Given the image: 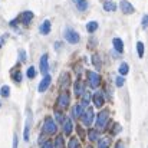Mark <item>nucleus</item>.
I'll return each mask as SVG.
<instances>
[{"mask_svg": "<svg viewBox=\"0 0 148 148\" xmlns=\"http://www.w3.org/2000/svg\"><path fill=\"white\" fill-rule=\"evenodd\" d=\"M55 118H56L58 122H63V121H65V116H63L60 112H55Z\"/></svg>", "mask_w": 148, "mask_h": 148, "instance_id": "7c9ffc66", "label": "nucleus"}, {"mask_svg": "<svg viewBox=\"0 0 148 148\" xmlns=\"http://www.w3.org/2000/svg\"><path fill=\"white\" fill-rule=\"evenodd\" d=\"M112 45H114V49L116 50L118 53H122L124 52V42L119 39V38H115L112 40Z\"/></svg>", "mask_w": 148, "mask_h": 148, "instance_id": "4468645a", "label": "nucleus"}, {"mask_svg": "<svg viewBox=\"0 0 148 148\" xmlns=\"http://www.w3.org/2000/svg\"><path fill=\"white\" fill-rule=\"evenodd\" d=\"M58 105L60 108H66L69 105V94L68 92H60V95L58 98Z\"/></svg>", "mask_w": 148, "mask_h": 148, "instance_id": "1a4fd4ad", "label": "nucleus"}, {"mask_svg": "<svg viewBox=\"0 0 148 148\" xmlns=\"http://www.w3.org/2000/svg\"><path fill=\"white\" fill-rule=\"evenodd\" d=\"M108 145H109V140H108L106 137H103L98 143V148H109Z\"/></svg>", "mask_w": 148, "mask_h": 148, "instance_id": "393cba45", "label": "nucleus"}, {"mask_svg": "<svg viewBox=\"0 0 148 148\" xmlns=\"http://www.w3.org/2000/svg\"><path fill=\"white\" fill-rule=\"evenodd\" d=\"M94 109L92 108H86L85 111H84V114L81 115V119H82V122H84V125L85 127H91L92 125V122H94Z\"/></svg>", "mask_w": 148, "mask_h": 148, "instance_id": "f03ea898", "label": "nucleus"}, {"mask_svg": "<svg viewBox=\"0 0 148 148\" xmlns=\"http://www.w3.org/2000/svg\"><path fill=\"white\" fill-rule=\"evenodd\" d=\"M55 148H65V141L62 135H58L55 140Z\"/></svg>", "mask_w": 148, "mask_h": 148, "instance_id": "4be33fe9", "label": "nucleus"}, {"mask_svg": "<svg viewBox=\"0 0 148 148\" xmlns=\"http://www.w3.org/2000/svg\"><path fill=\"white\" fill-rule=\"evenodd\" d=\"M122 147H124L122 141H118V143H116V148H122Z\"/></svg>", "mask_w": 148, "mask_h": 148, "instance_id": "58836bf2", "label": "nucleus"}, {"mask_svg": "<svg viewBox=\"0 0 148 148\" xmlns=\"http://www.w3.org/2000/svg\"><path fill=\"white\" fill-rule=\"evenodd\" d=\"M97 29H98V22H88V25H86V30H88L89 33L97 32Z\"/></svg>", "mask_w": 148, "mask_h": 148, "instance_id": "412c9836", "label": "nucleus"}, {"mask_svg": "<svg viewBox=\"0 0 148 148\" xmlns=\"http://www.w3.org/2000/svg\"><path fill=\"white\" fill-rule=\"evenodd\" d=\"M119 6H121V10H122V12H124L125 14H132V13L135 12L134 6H132V4H131V3H130L128 0H122Z\"/></svg>", "mask_w": 148, "mask_h": 148, "instance_id": "0eeeda50", "label": "nucleus"}, {"mask_svg": "<svg viewBox=\"0 0 148 148\" xmlns=\"http://www.w3.org/2000/svg\"><path fill=\"white\" fill-rule=\"evenodd\" d=\"M76 9L79 12H85L88 9V1L86 0H76Z\"/></svg>", "mask_w": 148, "mask_h": 148, "instance_id": "6ab92c4d", "label": "nucleus"}, {"mask_svg": "<svg viewBox=\"0 0 148 148\" xmlns=\"http://www.w3.org/2000/svg\"><path fill=\"white\" fill-rule=\"evenodd\" d=\"M30 124H32V116H29V118H27V121H26V128H25V134H23V140H25V141H29Z\"/></svg>", "mask_w": 148, "mask_h": 148, "instance_id": "dca6fc26", "label": "nucleus"}, {"mask_svg": "<svg viewBox=\"0 0 148 148\" xmlns=\"http://www.w3.org/2000/svg\"><path fill=\"white\" fill-rule=\"evenodd\" d=\"M39 32L42 33V35H49L50 33V22L49 20H43L42 23H40V26H39Z\"/></svg>", "mask_w": 148, "mask_h": 148, "instance_id": "9b49d317", "label": "nucleus"}, {"mask_svg": "<svg viewBox=\"0 0 148 148\" xmlns=\"http://www.w3.org/2000/svg\"><path fill=\"white\" fill-rule=\"evenodd\" d=\"M84 111H85V108H84L81 103H78V105H75V108H73V111H72V115L76 116V118H79V116L84 114Z\"/></svg>", "mask_w": 148, "mask_h": 148, "instance_id": "2eb2a0df", "label": "nucleus"}, {"mask_svg": "<svg viewBox=\"0 0 148 148\" xmlns=\"http://www.w3.org/2000/svg\"><path fill=\"white\" fill-rule=\"evenodd\" d=\"M103 10L105 12H115L116 10V4L114 1H105L103 3Z\"/></svg>", "mask_w": 148, "mask_h": 148, "instance_id": "a211bd4d", "label": "nucleus"}, {"mask_svg": "<svg viewBox=\"0 0 148 148\" xmlns=\"http://www.w3.org/2000/svg\"><path fill=\"white\" fill-rule=\"evenodd\" d=\"M0 108H1V102H0Z\"/></svg>", "mask_w": 148, "mask_h": 148, "instance_id": "ea45409f", "label": "nucleus"}, {"mask_svg": "<svg viewBox=\"0 0 148 148\" xmlns=\"http://www.w3.org/2000/svg\"><path fill=\"white\" fill-rule=\"evenodd\" d=\"M62 86H65L66 85V82L69 84V73H63V76H62Z\"/></svg>", "mask_w": 148, "mask_h": 148, "instance_id": "473e14b6", "label": "nucleus"}, {"mask_svg": "<svg viewBox=\"0 0 148 148\" xmlns=\"http://www.w3.org/2000/svg\"><path fill=\"white\" fill-rule=\"evenodd\" d=\"M48 71H49V60H48V53H43L40 56V72L45 75H48Z\"/></svg>", "mask_w": 148, "mask_h": 148, "instance_id": "423d86ee", "label": "nucleus"}, {"mask_svg": "<svg viewBox=\"0 0 148 148\" xmlns=\"http://www.w3.org/2000/svg\"><path fill=\"white\" fill-rule=\"evenodd\" d=\"M92 60H94L95 66H97V68H99V56H98V55H95V56L92 58Z\"/></svg>", "mask_w": 148, "mask_h": 148, "instance_id": "f704fd0d", "label": "nucleus"}, {"mask_svg": "<svg viewBox=\"0 0 148 148\" xmlns=\"http://www.w3.org/2000/svg\"><path fill=\"white\" fill-rule=\"evenodd\" d=\"M68 148H81V144L76 138H71L69 144H68Z\"/></svg>", "mask_w": 148, "mask_h": 148, "instance_id": "b1692460", "label": "nucleus"}, {"mask_svg": "<svg viewBox=\"0 0 148 148\" xmlns=\"http://www.w3.org/2000/svg\"><path fill=\"white\" fill-rule=\"evenodd\" d=\"M115 85H116V86H119V88H121V86H122V85H124V78H122V76H118V78H116V79H115Z\"/></svg>", "mask_w": 148, "mask_h": 148, "instance_id": "2f4dec72", "label": "nucleus"}, {"mask_svg": "<svg viewBox=\"0 0 148 148\" xmlns=\"http://www.w3.org/2000/svg\"><path fill=\"white\" fill-rule=\"evenodd\" d=\"M26 59H27V58H26V50H23V49L19 50V60H20L22 63H25Z\"/></svg>", "mask_w": 148, "mask_h": 148, "instance_id": "c756f323", "label": "nucleus"}, {"mask_svg": "<svg viewBox=\"0 0 148 148\" xmlns=\"http://www.w3.org/2000/svg\"><path fill=\"white\" fill-rule=\"evenodd\" d=\"M108 118H109V112L108 111H101L98 114V118H97V128L102 130L105 128L106 122H108Z\"/></svg>", "mask_w": 148, "mask_h": 148, "instance_id": "20e7f679", "label": "nucleus"}, {"mask_svg": "<svg viewBox=\"0 0 148 148\" xmlns=\"http://www.w3.org/2000/svg\"><path fill=\"white\" fill-rule=\"evenodd\" d=\"M6 39H7V35H1V36H0V48H1V46L4 45Z\"/></svg>", "mask_w": 148, "mask_h": 148, "instance_id": "72a5a7b5", "label": "nucleus"}, {"mask_svg": "<svg viewBox=\"0 0 148 148\" xmlns=\"http://www.w3.org/2000/svg\"><path fill=\"white\" fill-rule=\"evenodd\" d=\"M32 19H33V12H30V10H26L20 14V20L23 25H29Z\"/></svg>", "mask_w": 148, "mask_h": 148, "instance_id": "9d476101", "label": "nucleus"}, {"mask_svg": "<svg viewBox=\"0 0 148 148\" xmlns=\"http://www.w3.org/2000/svg\"><path fill=\"white\" fill-rule=\"evenodd\" d=\"M50 82H52V78H50V75H45L43 76V79L40 81V84H39V92H45L48 88H49Z\"/></svg>", "mask_w": 148, "mask_h": 148, "instance_id": "6e6552de", "label": "nucleus"}, {"mask_svg": "<svg viewBox=\"0 0 148 148\" xmlns=\"http://www.w3.org/2000/svg\"><path fill=\"white\" fill-rule=\"evenodd\" d=\"M56 130H58V127H56V122L52 119V118H46L45 119V122H43V131L46 132V134H49V135H53V134H56Z\"/></svg>", "mask_w": 148, "mask_h": 148, "instance_id": "7ed1b4c3", "label": "nucleus"}, {"mask_svg": "<svg viewBox=\"0 0 148 148\" xmlns=\"http://www.w3.org/2000/svg\"><path fill=\"white\" fill-rule=\"evenodd\" d=\"M0 94H1V97H4V98H7L9 95H10V88L7 86V85H4L1 89H0Z\"/></svg>", "mask_w": 148, "mask_h": 148, "instance_id": "c85d7f7f", "label": "nucleus"}, {"mask_svg": "<svg viewBox=\"0 0 148 148\" xmlns=\"http://www.w3.org/2000/svg\"><path fill=\"white\" fill-rule=\"evenodd\" d=\"M137 50H138V56L144 58V43L143 42H137Z\"/></svg>", "mask_w": 148, "mask_h": 148, "instance_id": "bb28decb", "label": "nucleus"}, {"mask_svg": "<svg viewBox=\"0 0 148 148\" xmlns=\"http://www.w3.org/2000/svg\"><path fill=\"white\" fill-rule=\"evenodd\" d=\"M88 79H89V86L92 88V89H97L99 86V84H101V76H99V73L97 72H88Z\"/></svg>", "mask_w": 148, "mask_h": 148, "instance_id": "39448f33", "label": "nucleus"}, {"mask_svg": "<svg viewBox=\"0 0 148 148\" xmlns=\"http://www.w3.org/2000/svg\"><path fill=\"white\" fill-rule=\"evenodd\" d=\"M103 102H105L103 94H102V92H95V94H94V103H95V106L101 108V106L103 105Z\"/></svg>", "mask_w": 148, "mask_h": 148, "instance_id": "f8f14e48", "label": "nucleus"}, {"mask_svg": "<svg viewBox=\"0 0 148 148\" xmlns=\"http://www.w3.org/2000/svg\"><path fill=\"white\" fill-rule=\"evenodd\" d=\"M147 22H148V16H144V17H143V27H144V29L147 27Z\"/></svg>", "mask_w": 148, "mask_h": 148, "instance_id": "e433bc0d", "label": "nucleus"}, {"mask_svg": "<svg viewBox=\"0 0 148 148\" xmlns=\"http://www.w3.org/2000/svg\"><path fill=\"white\" fill-rule=\"evenodd\" d=\"M42 148H53V147H52V144H50V143H45V145H43Z\"/></svg>", "mask_w": 148, "mask_h": 148, "instance_id": "4c0bfd02", "label": "nucleus"}, {"mask_svg": "<svg viewBox=\"0 0 148 148\" xmlns=\"http://www.w3.org/2000/svg\"><path fill=\"white\" fill-rule=\"evenodd\" d=\"M72 119L71 118H65V121H63V132L66 134V135H71L72 134Z\"/></svg>", "mask_w": 148, "mask_h": 148, "instance_id": "ddd939ff", "label": "nucleus"}, {"mask_svg": "<svg viewBox=\"0 0 148 148\" xmlns=\"http://www.w3.org/2000/svg\"><path fill=\"white\" fill-rule=\"evenodd\" d=\"M88 138H89V141H97V140L99 138L98 130H89V132H88Z\"/></svg>", "mask_w": 148, "mask_h": 148, "instance_id": "aec40b11", "label": "nucleus"}, {"mask_svg": "<svg viewBox=\"0 0 148 148\" xmlns=\"http://www.w3.org/2000/svg\"><path fill=\"white\" fill-rule=\"evenodd\" d=\"M73 91H75V95H84V86H82V82L78 79L76 82H75V88H73Z\"/></svg>", "mask_w": 148, "mask_h": 148, "instance_id": "f3484780", "label": "nucleus"}, {"mask_svg": "<svg viewBox=\"0 0 148 148\" xmlns=\"http://www.w3.org/2000/svg\"><path fill=\"white\" fill-rule=\"evenodd\" d=\"M13 79L16 81V82H22V79H23V75H22V71H16V72H13Z\"/></svg>", "mask_w": 148, "mask_h": 148, "instance_id": "a878e982", "label": "nucleus"}, {"mask_svg": "<svg viewBox=\"0 0 148 148\" xmlns=\"http://www.w3.org/2000/svg\"><path fill=\"white\" fill-rule=\"evenodd\" d=\"M130 72V66H128V63H121V66H119V73H121V76H124V75H127Z\"/></svg>", "mask_w": 148, "mask_h": 148, "instance_id": "5701e85b", "label": "nucleus"}, {"mask_svg": "<svg viewBox=\"0 0 148 148\" xmlns=\"http://www.w3.org/2000/svg\"><path fill=\"white\" fill-rule=\"evenodd\" d=\"M36 73H38V72H36V68H35V66H30V68L27 69V78L33 79V78L36 76Z\"/></svg>", "mask_w": 148, "mask_h": 148, "instance_id": "cd10ccee", "label": "nucleus"}, {"mask_svg": "<svg viewBox=\"0 0 148 148\" xmlns=\"http://www.w3.org/2000/svg\"><path fill=\"white\" fill-rule=\"evenodd\" d=\"M65 39H66V42H68V43L76 45V43H79L81 36H79V33H78L75 29L68 27V29H65Z\"/></svg>", "mask_w": 148, "mask_h": 148, "instance_id": "f257e3e1", "label": "nucleus"}, {"mask_svg": "<svg viewBox=\"0 0 148 148\" xmlns=\"http://www.w3.org/2000/svg\"><path fill=\"white\" fill-rule=\"evenodd\" d=\"M17 143H19V140H17V135L14 134L13 135V148H17Z\"/></svg>", "mask_w": 148, "mask_h": 148, "instance_id": "c9c22d12", "label": "nucleus"}]
</instances>
